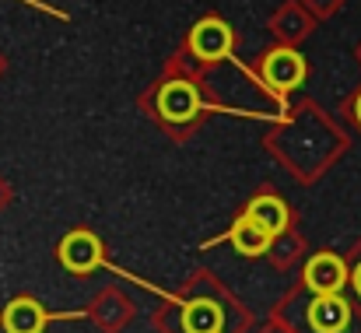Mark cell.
Returning <instances> with one entry per match:
<instances>
[{
    "mask_svg": "<svg viewBox=\"0 0 361 333\" xmlns=\"http://www.w3.org/2000/svg\"><path fill=\"white\" fill-rule=\"evenodd\" d=\"M154 109H158L161 119H169V123H190V119L197 116V109H200V95H197V88L186 85V81H169V85L158 88Z\"/></svg>",
    "mask_w": 361,
    "mask_h": 333,
    "instance_id": "cell-1",
    "label": "cell"
},
{
    "mask_svg": "<svg viewBox=\"0 0 361 333\" xmlns=\"http://www.w3.org/2000/svg\"><path fill=\"white\" fill-rule=\"evenodd\" d=\"M302 78H305V60H302L295 49H274V53L263 60V81H267L274 92H281V95L295 92V88L302 85Z\"/></svg>",
    "mask_w": 361,
    "mask_h": 333,
    "instance_id": "cell-2",
    "label": "cell"
},
{
    "mask_svg": "<svg viewBox=\"0 0 361 333\" xmlns=\"http://www.w3.org/2000/svg\"><path fill=\"white\" fill-rule=\"evenodd\" d=\"M60 263L74 274H92L102 263V242L92 231H71L60 242Z\"/></svg>",
    "mask_w": 361,
    "mask_h": 333,
    "instance_id": "cell-3",
    "label": "cell"
},
{
    "mask_svg": "<svg viewBox=\"0 0 361 333\" xmlns=\"http://www.w3.org/2000/svg\"><path fill=\"white\" fill-rule=\"evenodd\" d=\"M348 281V267L334 253H319L305 263V284L312 295H337Z\"/></svg>",
    "mask_w": 361,
    "mask_h": 333,
    "instance_id": "cell-4",
    "label": "cell"
},
{
    "mask_svg": "<svg viewBox=\"0 0 361 333\" xmlns=\"http://www.w3.org/2000/svg\"><path fill=\"white\" fill-rule=\"evenodd\" d=\"M190 49L200 60H221L232 49V28L218 18H204L193 32H190Z\"/></svg>",
    "mask_w": 361,
    "mask_h": 333,
    "instance_id": "cell-5",
    "label": "cell"
},
{
    "mask_svg": "<svg viewBox=\"0 0 361 333\" xmlns=\"http://www.w3.org/2000/svg\"><path fill=\"white\" fill-rule=\"evenodd\" d=\"M309 323H312L316 333H341L351 323V305L341 295H316Z\"/></svg>",
    "mask_w": 361,
    "mask_h": 333,
    "instance_id": "cell-6",
    "label": "cell"
},
{
    "mask_svg": "<svg viewBox=\"0 0 361 333\" xmlns=\"http://www.w3.org/2000/svg\"><path fill=\"white\" fill-rule=\"evenodd\" d=\"M46 320H49V316H46L42 305L32 302V298H18V302H11L7 313H4L7 333H42Z\"/></svg>",
    "mask_w": 361,
    "mask_h": 333,
    "instance_id": "cell-7",
    "label": "cell"
},
{
    "mask_svg": "<svg viewBox=\"0 0 361 333\" xmlns=\"http://www.w3.org/2000/svg\"><path fill=\"white\" fill-rule=\"evenodd\" d=\"M225 238L239 249L242 256H259V253H267L270 242H274V235H270L267 228H259V224L252 222V218H245V214L232 224V231H228Z\"/></svg>",
    "mask_w": 361,
    "mask_h": 333,
    "instance_id": "cell-8",
    "label": "cell"
},
{
    "mask_svg": "<svg viewBox=\"0 0 361 333\" xmlns=\"http://www.w3.org/2000/svg\"><path fill=\"white\" fill-rule=\"evenodd\" d=\"M245 218H252L270 235H281L288 228V207H284L281 197H252V204L245 207Z\"/></svg>",
    "mask_w": 361,
    "mask_h": 333,
    "instance_id": "cell-9",
    "label": "cell"
},
{
    "mask_svg": "<svg viewBox=\"0 0 361 333\" xmlns=\"http://www.w3.org/2000/svg\"><path fill=\"white\" fill-rule=\"evenodd\" d=\"M183 330L186 333H218L221 330V309H218L214 302H204V298L190 302V305L183 309Z\"/></svg>",
    "mask_w": 361,
    "mask_h": 333,
    "instance_id": "cell-10",
    "label": "cell"
},
{
    "mask_svg": "<svg viewBox=\"0 0 361 333\" xmlns=\"http://www.w3.org/2000/svg\"><path fill=\"white\" fill-rule=\"evenodd\" d=\"M351 284H355V291L361 295V263H358V270H355V277H351Z\"/></svg>",
    "mask_w": 361,
    "mask_h": 333,
    "instance_id": "cell-11",
    "label": "cell"
},
{
    "mask_svg": "<svg viewBox=\"0 0 361 333\" xmlns=\"http://www.w3.org/2000/svg\"><path fill=\"white\" fill-rule=\"evenodd\" d=\"M355 116H358V123H361V95H358V102H355Z\"/></svg>",
    "mask_w": 361,
    "mask_h": 333,
    "instance_id": "cell-12",
    "label": "cell"
}]
</instances>
